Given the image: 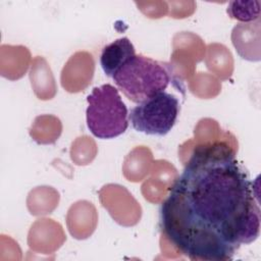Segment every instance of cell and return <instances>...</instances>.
I'll return each instance as SVG.
<instances>
[{
	"instance_id": "8992f818",
	"label": "cell",
	"mask_w": 261,
	"mask_h": 261,
	"mask_svg": "<svg viewBox=\"0 0 261 261\" xmlns=\"http://www.w3.org/2000/svg\"><path fill=\"white\" fill-rule=\"evenodd\" d=\"M260 3L258 1L250 2L248 8H243L240 2L232 1L227 7V13L231 18L242 21H254L260 18Z\"/></svg>"
},
{
	"instance_id": "3957f363",
	"label": "cell",
	"mask_w": 261,
	"mask_h": 261,
	"mask_svg": "<svg viewBox=\"0 0 261 261\" xmlns=\"http://www.w3.org/2000/svg\"><path fill=\"white\" fill-rule=\"evenodd\" d=\"M87 103V126L96 138L113 139L126 130L127 108L114 86L105 84L94 88Z\"/></svg>"
},
{
	"instance_id": "277c9868",
	"label": "cell",
	"mask_w": 261,
	"mask_h": 261,
	"mask_svg": "<svg viewBox=\"0 0 261 261\" xmlns=\"http://www.w3.org/2000/svg\"><path fill=\"white\" fill-rule=\"evenodd\" d=\"M178 112V98L163 91L132 108L128 113V121L137 132L161 137L171 130L176 122Z\"/></svg>"
},
{
	"instance_id": "5b68a950",
	"label": "cell",
	"mask_w": 261,
	"mask_h": 261,
	"mask_svg": "<svg viewBox=\"0 0 261 261\" xmlns=\"http://www.w3.org/2000/svg\"><path fill=\"white\" fill-rule=\"evenodd\" d=\"M135 55L136 50L133 43L128 38L122 37L114 40L102 49L100 65L104 73L112 77Z\"/></svg>"
},
{
	"instance_id": "6da1fadb",
	"label": "cell",
	"mask_w": 261,
	"mask_h": 261,
	"mask_svg": "<svg viewBox=\"0 0 261 261\" xmlns=\"http://www.w3.org/2000/svg\"><path fill=\"white\" fill-rule=\"evenodd\" d=\"M160 228L191 260L224 261L259 236L253 184L225 143L200 146L159 211Z\"/></svg>"
},
{
	"instance_id": "7a4b0ae2",
	"label": "cell",
	"mask_w": 261,
	"mask_h": 261,
	"mask_svg": "<svg viewBox=\"0 0 261 261\" xmlns=\"http://www.w3.org/2000/svg\"><path fill=\"white\" fill-rule=\"evenodd\" d=\"M116 87L134 103L163 92L171 76L167 65L144 55H135L112 76Z\"/></svg>"
}]
</instances>
